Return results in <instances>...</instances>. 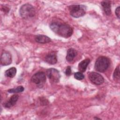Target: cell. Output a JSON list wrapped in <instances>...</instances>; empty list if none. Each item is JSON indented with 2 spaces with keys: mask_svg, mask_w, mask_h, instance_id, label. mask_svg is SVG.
Instances as JSON below:
<instances>
[{
  "mask_svg": "<svg viewBox=\"0 0 120 120\" xmlns=\"http://www.w3.org/2000/svg\"><path fill=\"white\" fill-rule=\"evenodd\" d=\"M70 15L74 18H79L84 15L85 8L82 5H72L69 7Z\"/></svg>",
  "mask_w": 120,
  "mask_h": 120,
  "instance_id": "cell-4",
  "label": "cell"
},
{
  "mask_svg": "<svg viewBox=\"0 0 120 120\" xmlns=\"http://www.w3.org/2000/svg\"><path fill=\"white\" fill-rule=\"evenodd\" d=\"M45 61L51 65H54L57 62V57L55 52H52L48 53L45 57Z\"/></svg>",
  "mask_w": 120,
  "mask_h": 120,
  "instance_id": "cell-9",
  "label": "cell"
},
{
  "mask_svg": "<svg viewBox=\"0 0 120 120\" xmlns=\"http://www.w3.org/2000/svg\"><path fill=\"white\" fill-rule=\"evenodd\" d=\"M46 75L51 82L57 83L59 82L60 75L58 70L53 68L48 69L46 70Z\"/></svg>",
  "mask_w": 120,
  "mask_h": 120,
  "instance_id": "cell-6",
  "label": "cell"
},
{
  "mask_svg": "<svg viewBox=\"0 0 120 120\" xmlns=\"http://www.w3.org/2000/svg\"><path fill=\"white\" fill-rule=\"evenodd\" d=\"M35 40L37 42L40 44H46L51 41V39L49 37L43 35L36 36L35 38Z\"/></svg>",
  "mask_w": 120,
  "mask_h": 120,
  "instance_id": "cell-12",
  "label": "cell"
},
{
  "mask_svg": "<svg viewBox=\"0 0 120 120\" xmlns=\"http://www.w3.org/2000/svg\"><path fill=\"white\" fill-rule=\"evenodd\" d=\"M90 61V60L89 59H86L81 61L79 63L78 66V70L82 73L86 71V68L88 65L89 64Z\"/></svg>",
  "mask_w": 120,
  "mask_h": 120,
  "instance_id": "cell-14",
  "label": "cell"
},
{
  "mask_svg": "<svg viewBox=\"0 0 120 120\" xmlns=\"http://www.w3.org/2000/svg\"><path fill=\"white\" fill-rule=\"evenodd\" d=\"M16 71L17 70L15 67H11L5 71V75L7 77L13 78L15 75Z\"/></svg>",
  "mask_w": 120,
  "mask_h": 120,
  "instance_id": "cell-15",
  "label": "cell"
},
{
  "mask_svg": "<svg viewBox=\"0 0 120 120\" xmlns=\"http://www.w3.org/2000/svg\"><path fill=\"white\" fill-rule=\"evenodd\" d=\"M50 28L55 34L65 38L70 37L73 34V28L68 24L58 21L51 22Z\"/></svg>",
  "mask_w": 120,
  "mask_h": 120,
  "instance_id": "cell-1",
  "label": "cell"
},
{
  "mask_svg": "<svg viewBox=\"0 0 120 120\" xmlns=\"http://www.w3.org/2000/svg\"><path fill=\"white\" fill-rule=\"evenodd\" d=\"M19 99V96L17 94H14L10 98L3 103V106L7 108H10L13 106Z\"/></svg>",
  "mask_w": 120,
  "mask_h": 120,
  "instance_id": "cell-10",
  "label": "cell"
},
{
  "mask_svg": "<svg viewBox=\"0 0 120 120\" xmlns=\"http://www.w3.org/2000/svg\"><path fill=\"white\" fill-rule=\"evenodd\" d=\"M115 15L117 16V17L120 19V7L118 6L115 9Z\"/></svg>",
  "mask_w": 120,
  "mask_h": 120,
  "instance_id": "cell-20",
  "label": "cell"
},
{
  "mask_svg": "<svg viewBox=\"0 0 120 120\" xmlns=\"http://www.w3.org/2000/svg\"><path fill=\"white\" fill-rule=\"evenodd\" d=\"M101 5L105 13L107 15L111 14V3L109 0H103L101 2Z\"/></svg>",
  "mask_w": 120,
  "mask_h": 120,
  "instance_id": "cell-11",
  "label": "cell"
},
{
  "mask_svg": "<svg viewBox=\"0 0 120 120\" xmlns=\"http://www.w3.org/2000/svg\"><path fill=\"white\" fill-rule=\"evenodd\" d=\"M31 81L36 84L38 88H42L46 81L45 73L42 71H39L34 74L31 78Z\"/></svg>",
  "mask_w": 120,
  "mask_h": 120,
  "instance_id": "cell-5",
  "label": "cell"
},
{
  "mask_svg": "<svg viewBox=\"0 0 120 120\" xmlns=\"http://www.w3.org/2000/svg\"><path fill=\"white\" fill-rule=\"evenodd\" d=\"M110 64V60L108 58L101 56L96 60L95 63V69L99 72L103 73L108 69Z\"/></svg>",
  "mask_w": 120,
  "mask_h": 120,
  "instance_id": "cell-3",
  "label": "cell"
},
{
  "mask_svg": "<svg viewBox=\"0 0 120 120\" xmlns=\"http://www.w3.org/2000/svg\"><path fill=\"white\" fill-rule=\"evenodd\" d=\"M94 119H99V120H101L100 118H94Z\"/></svg>",
  "mask_w": 120,
  "mask_h": 120,
  "instance_id": "cell-21",
  "label": "cell"
},
{
  "mask_svg": "<svg viewBox=\"0 0 120 120\" xmlns=\"http://www.w3.org/2000/svg\"><path fill=\"white\" fill-rule=\"evenodd\" d=\"M90 81L96 85H100L104 82V77L99 73L97 72H91L88 75Z\"/></svg>",
  "mask_w": 120,
  "mask_h": 120,
  "instance_id": "cell-7",
  "label": "cell"
},
{
  "mask_svg": "<svg viewBox=\"0 0 120 120\" xmlns=\"http://www.w3.org/2000/svg\"><path fill=\"white\" fill-rule=\"evenodd\" d=\"M74 77L75 79L78 80H81L84 79V75L82 74V73L81 72H76L74 74Z\"/></svg>",
  "mask_w": 120,
  "mask_h": 120,
  "instance_id": "cell-18",
  "label": "cell"
},
{
  "mask_svg": "<svg viewBox=\"0 0 120 120\" xmlns=\"http://www.w3.org/2000/svg\"><path fill=\"white\" fill-rule=\"evenodd\" d=\"M24 88L22 86H19L16 88L10 89L8 90V92L10 93H18L23 91Z\"/></svg>",
  "mask_w": 120,
  "mask_h": 120,
  "instance_id": "cell-16",
  "label": "cell"
},
{
  "mask_svg": "<svg viewBox=\"0 0 120 120\" xmlns=\"http://www.w3.org/2000/svg\"><path fill=\"white\" fill-rule=\"evenodd\" d=\"M77 54V52L76 50L74 49V48H69L67 51V55H66V60L70 62L72 61L75 56Z\"/></svg>",
  "mask_w": 120,
  "mask_h": 120,
  "instance_id": "cell-13",
  "label": "cell"
},
{
  "mask_svg": "<svg viewBox=\"0 0 120 120\" xmlns=\"http://www.w3.org/2000/svg\"><path fill=\"white\" fill-rule=\"evenodd\" d=\"M113 78L115 81H119L120 80V65H119L115 68L113 74Z\"/></svg>",
  "mask_w": 120,
  "mask_h": 120,
  "instance_id": "cell-17",
  "label": "cell"
},
{
  "mask_svg": "<svg viewBox=\"0 0 120 120\" xmlns=\"http://www.w3.org/2000/svg\"><path fill=\"white\" fill-rule=\"evenodd\" d=\"M19 14L22 18L30 19L35 16L36 10L32 5L29 3H26L21 7L19 10Z\"/></svg>",
  "mask_w": 120,
  "mask_h": 120,
  "instance_id": "cell-2",
  "label": "cell"
},
{
  "mask_svg": "<svg viewBox=\"0 0 120 120\" xmlns=\"http://www.w3.org/2000/svg\"><path fill=\"white\" fill-rule=\"evenodd\" d=\"M12 55L11 53L6 51H4L1 54L0 63L2 66L10 65L12 62Z\"/></svg>",
  "mask_w": 120,
  "mask_h": 120,
  "instance_id": "cell-8",
  "label": "cell"
},
{
  "mask_svg": "<svg viewBox=\"0 0 120 120\" xmlns=\"http://www.w3.org/2000/svg\"><path fill=\"white\" fill-rule=\"evenodd\" d=\"M65 74L67 76H70L71 74V68L70 66H68L66 70H65Z\"/></svg>",
  "mask_w": 120,
  "mask_h": 120,
  "instance_id": "cell-19",
  "label": "cell"
}]
</instances>
